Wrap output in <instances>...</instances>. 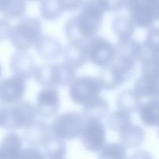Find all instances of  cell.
I'll return each mask as SVG.
<instances>
[{"mask_svg":"<svg viewBox=\"0 0 159 159\" xmlns=\"http://www.w3.org/2000/svg\"><path fill=\"white\" fill-rule=\"evenodd\" d=\"M102 89L99 78L83 75L73 81L70 85L68 94L75 104L85 107L99 97Z\"/></svg>","mask_w":159,"mask_h":159,"instance_id":"obj_6","label":"cell"},{"mask_svg":"<svg viewBox=\"0 0 159 159\" xmlns=\"http://www.w3.org/2000/svg\"><path fill=\"white\" fill-rule=\"evenodd\" d=\"M26 9V0H0V13L7 19L21 18Z\"/></svg>","mask_w":159,"mask_h":159,"instance_id":"obj_25","label":"cell"},{"mask_svg":"<svg viewBox=\"0 0 159 159\" xmlns=\"http://www.w3.org/2000/svg\"><path fill=\"white\" fill-rule=\"evenodd\" d=\"M126 8L137 26L150 29L159 20V0H127Z\"/></svg>","mask_w":159,"mask_h":159,"instance_id":"obj_5","label":"cell"},{"mask_svg":"<svg viewBox=\"0 0 159 159\" xmlns=\"http://www.w3.org/2000/svg\"><path fill=\"white\" fill-rule=\"evenodd\" d=\"M52 134L50 125L44 120H35L28 127L24 128L23 134V141L30 147H43Z\"/></svg>","mask_w":159,"mask_h":159,"instance_id":"obj_14","label":"cell"},{"mask_svg":"<svg viewBox=\"0 0 159 159\" xmlns=\"http://www.w3.org/2000/svg\"><path fill=\"white\" fill-rule=\"evenodd\" d=\"M115 46L116 55L113 61L102 68L98 77L103 89L108 91L120 88L135 75L137 63L142 54V43L132 37L119 38Z\"/></svg>","mask_w":159,"mask_h":159,"instance_id":"obj_1","label":"cell"},{"mask_svg":"<svg viewBox=\"0 0 159 159\" xmlns=\"http://www.w3.org/2000/svg\"><path fill=\"white\" fill-rule=\"evenodd\" d=\"M63 8L58 0H42L40 6V17L47 21H54L64 13Z\"/></svg>","mask_w":159,"mask_h":159,"instance_id":"obj_28","label":"cell"},{"mask_svg":"<svg viewBox=\"0 0 159 159\" xmlns=\"http://www.w3.org/2000/svg\"><path fill=\"white\" fill-rule=\"evenodd\" d=\"M25 79L17 75L6 78L0 82V102L14 104L22 99L26 93Z\"/></svg>","mask_w":159,"mask_h":159,"instance_id":"obj_13","label":"cell"},{"mask_svg":"<svg viewBox=\"0 0 159 159\" xmlns=\"http://www.w3.org/2000/svg\"><path fill=\"white\" fill-rule=\"evenodd\" d=\"M43 26L40 20L26 16L12 26L9 39L18 51H26L32 48L41 36Z\"/></svg>","mask_w":159,"mask_h":159,"instance_id":"obj_4","label":"cell"},{"mask_svg":"<svg viewBox=\"0 0 159 159\" xmlns=\"http://www.w3.org/2000/svg\"><path fill=\"white\" fill-rule=\"evenodd\" d=\"M158 137H159V126L158 127Z\"/></svg>","mask_w":159,"mask_h":159,"instance_id":"obj_37","label":"cell"},{"mask_svg":"<svg viewBox=\"0 0 159 159\" xmlns=\"http://www.w3.org/2000/svg\"><path fill=\"white\" fill-rule=\"evenodd\" d=\"M27 1H42V0H27Z\"/></svg>","mask_w":159,"mask_h":159,"instance_id":"obj_36","label":"cell"},{"mask_svg":"<svg viewBox=\"0 0 159 159\" xmlns=\"http://www.w3.org/2000/svg\"><path fill=\"white\" fill-rule=\"evenodd\" d=\"M21 158H45L43 152L35 147H29L22 150Z\"/></svg>","mask_w":159,"mask_h":159,"instance_id":"obj_32","label":"cell"},{"mask_svg":"<svg viewBox=\"0 0 159 159\" xmlns=\"http://www.w3.org/2000/svg\"><path fill=\"white\" fill-rule=\"evenodd\" d=\"M100 158H127V148L122 143H110L104 145L98 153Z\"/></svg>","mask_w":159,"mask_h":159,"instance_id":"obj_29","label":"cell"},{"mask_svg":"<svg viewBox=\"0 0 159 159\" xmlns=\"http://www.w3.org/2000/svg\"><path fill=\"white\" fill-rule=\"evenodd\" d=\"M10 68L15 75L28 80L34 76L37 65L34 57L29 53L18 51L11 56Z\"/></svg>","mask_w":159,"mask_h":159,"instance_id":"obj_15","label":"cell"},{"mask_svg":"<svg viewBox=\"0 0 159 159\" xmlns=\"http://www.w3.org/2000/svg\"><path fill=\"white\" fill-rule=\"evenodd\" d=\"M136 25L130 17L118 16L112 21L111 27L118 38L132 37L136 30Z\"/></svg>","mask_w":159,"mask_h":159,"instance_id":"obj_26","label":"cell"},{"mask_svg":"<svg viewBox=\"0 0 159 159\" xmlns=\"http://www.w3.org/2000/svg\"><path fill=\"white\" fill-rule=\"evenodd\" d=\"M89 61L93 65L105 68L116 55V46L102 36L95 35L86 42Z\"/></svg>","mask_w":159,"mask_h":159,"instance_id":"obj_10","label":"cell"},{"mask_svg":"<svg viewBox=\"0 0 159 159\" xmlns=\"http://www.w3.org/2000/svg\"><path fill=\"white\" fill-rule=\"evenodd\" d=\"M63 57L76 70L83 67L89 61L86 42L69 41L63 49Z\"/></svg>","mask_w":159,"mask_h":159,"instance_id":"obj_16","label":"cell"},{"mask_svg":"<svg viewBox=\"0 0 159 159\" xmlns=\"http://www.w3.org/2000/svg\"><path fill=\"white\" fill-rule=\"evenodd\" d=\"M42 148L45 158L51 159L64 158L68 150L65 140L54 136L53 134Z\"/></svg>","mask_w":159,"mask_h":159,"instance_id":"obj_24","label":"cell"},{"mask_svg":"<svg viewBox=\"0 0 159 159\" xmlns=\"http://www.w3.org/2000/svg\"><path fill=\"white\" fill-rule=\"evenodd\" d=\"M141 75L134 82V89L143 98H159V65L141 63Z\"/></svg>","mask_w":159,"mask_h":159,"instance_id":"obj_9","label":"cell"},{"mask_svg":"<svg viewBox=\"0 0 159 159\" xmlns=\"http://www.w3.org/2000/svg\"><path fill=\"white\" fill-rule=\"evenodd\" d=\"M107 132L104 124L99 120L85 121L81 133V143L85 150L90 152H99L107 142Z\"/></svg>","mask_w":159,"mask_h":159,"instance_id":"obj_11","label":"cell"},{"mask_svg":"<svg viewBox=\"0 0 159 159\" xmlns=\"http://www.w3.org/2000/svg\"><path fill=\"white\" fill-rule=\"evenodd\" d=\"M140 63L159 65V27H151L142 43Z\"/></svg>","mask_w":159,"mask_h":159,"instance_id":"obj_17","label":"cell"},{"mask_svg":"<svg viewBox=\"0 0 159 159\" xmlns=\"http://www.w3.org/2000/svg\"><path fill=\"white\" fill-rule=\"evenodd\" d=\"M127 0H96L104 12H118L126 7Z\"/></svg>","mask_w":159,"mask_h":159,"instance_id":"obj_30","label":"cell"},{"mask_svg":"<svg viewBox=\"0 0 159 159\" xmlns=\"http://www.w3.org/2000/svg\"><path fill=\"white\" fill-rule=\"evenodd\" d=\"M104 13L96 0L85 1L80 12L71 17L65 23L66 38L69 41L87 42L100 30Z\"/></svg>","mask_w":159,"mask_h":159,"instance_id":"obj_2","label":"cell"},{"mask_svg":"<svg viewBox=\"0 0 159 159\" xmlns=\"http://www.w3.org/2000/svg\"><path fill=\"white\" fill-rule=\"evenodd\" d=\"M36 52L44 60L53 61L63 53L61 43L52 36L41 35L34 44Z\"/></svg>","mask_w":159,"mask_h":159,"instance_id":"obj_18","label":"cell"},{"mask_svg":"<svg viewBox=\"0 0 159 159\" xmlns=\"http://www.w3.org/2000/svg\"><path fill=\"white\" fill-rule=\"evenodd\" d=\"M131 123V114L128 112L120 109L113 111L111 114L108 115L107 119V125L108 128L113 131L119 132V133Z\"/></svg>","mask_w":159,"mask_h":159,"instance_id":"obj_27","label":"cell"},{"mask_svg":"<svg viewBox=\"0 0 159 159\" xmlns=\"http://www.w3.org/2000/svg\"><path fill=\"white\" fill-rule=\"evenodd\" d=\"M60 108V94L55 88L46 87L37 95L36 109L38 116L44 118L53 117L57 115Z\"/></svg>","mask_w":159,"mask_h":159,"instance_id":"obj_12","label":"cell"},{"mask_svg":"<svg viewBox=\"0 0 159 159\" xmlns=\"http://www.w3.org/2000/svg\"><path fill=\"white\" fill-rule=\"evenodd\" d=\"M76 69L66 61L43 64L37 68L34 78L37 83L44 87H65L75 79Z\"/></svg>","mask_w":159,"mask_h":159,"instance_id":"obj_3","label":"cell"},{"mask_svg":"<svg viewBox=\"0 0 159 159\" xmlns=\"http://www.w3.org/2000/svg\"><path fill=\"white\" fill-rule=\"evenodd\" d=\"M141 123L148 127L159 126V98L151 99L141 104L139 109Z\"/></svg>","mask_w":159,"mask_h":159,"instance_id":"obj_21","label":"cell"},{"mask_svg":"<svg viewBox=\"0 0 159 159\" xmlns=\"http://www.w3.org/2000/svg\"><path fill=\"white\" fill-rule=\"evenodd\" d=\"M12 26L7 18H0V40L9 38Z\"/></svg>","mask_w":159,"mask_h":159,"instance_id":"obj_33","label":"cell"},{"mask_svg":"<svg viewBox=\"0 0 159 159\" xmlns=\"http://www.w3.org/2000/svg\"><path fill=\"white\" fill-rule=\"evenodd\" d=\"M37 115L36 106L28 101H19L8 107L7 117L2 127L8 130H16L32 124Z\"/></svg>","mask_w":159,"mask_h":159,"instance_id":"obj_8","label":"cell"},{"mask_svg":"<svg viewBox=\"0 0 159 159\" xmlns=\"http://www.w3.org/2000/svg\"><path fill=\"white\" fill-rule=\"evenodd\" d=\"M64 11L66 12H75L81 9L84 0H58Z\"/></svg>","mask_w":159,"mask_h":159,"instance_id":"obj_31","label":"cell"},{"mask_svg":"<svg viewBox=\"0 0 159 159\" xmlns=\"http://www.w3.org/2000/svg\"><path fill=\"white\" fill-rule=\"evenodd\" d=\"M85 121L79 112H66L56 116L50 124V128L54 136L65 141H71L80 136Z\"/></svg>","mask_w":159,"mask_h":159,"instance_id":"obj_7","label":"cell"},{"mask_svg":"<svg viewBox=\"0 0 159 159\" xmlns=\"http://www.w3.org/2000/svg\"><path fill=\"white\" fill-rule=\"evenodd\" d=\"M141 104V96L134 89L124 90L116 96V105L117 108L128 112L130 114L139 111Z\"/></svg>","mask_w":159,"mask_h":159,"instance_id":"obj_22","label":"cell"},{"mask_svg":"<svg viewBox=\"0 0 159 159\" xmlns=\"http://www.w3.org/2000/svg\"><path fill=\"white\" fill-rule=\"evenodd\" d=\"M2 67L1 65H0V79H1V76H2Z\"/></svg>","mask_w":159,"mask_h":159,"instance_id":"obj_35","label":"cell"},{"mask_svg":"<svg viewBox=\"0 0 159 159\" xmlns=\"http://www.w3.org/2000/svg\"><path fill=\"white\" fill-rule=\"evenodd\" d=\"M23 139L16 133H9L0 141V158H19L23 150Z\"/></svg>","mask_w":159,"mask_h":159,"instance_id":"obj_20","label":"cell"},{"mask_svg":"<svg viewBox=\"0 0 159 159\" xmlns=\"http://www.w3.org/2000/svg\"><path fill=\"white\" fill-rule=\"evenodd\" d=\"M146 138L145 130L138 124L133 123L120 132L119 139L127 148L134 149L141 147Z\"/></svg>","mask_w":159,"mask_h":159,"instance_id":"obj_19","label":"cell"},{"mask_svg":"<svg viewBox=\"0 0 159 159\" xmlns=\"http://www.w3.org/2000/svg\"><path fill=\"white\" fill-rule=\"evenodd\" d=\"M7 112L8 107H6L5 103L0 102V127H2L6 123Z\"/></svg>","mask_w":159,"mask_h":159,"instance_id":"obj_34","label":"cell"},{"mask_svg":"<svg viewBox=\"0 0 159 159\" xmlns=\"http://www.w3.org/2000/svg\"><path fill=\"white\" fill-rule=\"evenodd\" d=\"M109 102L102 97L99 96L84 107L82 111L85 120H102L109 115Z\"/></svg>","mask_w":159,"mask_h":159,"instance_id":"obj_23","label":"cell"}]
</instances>
